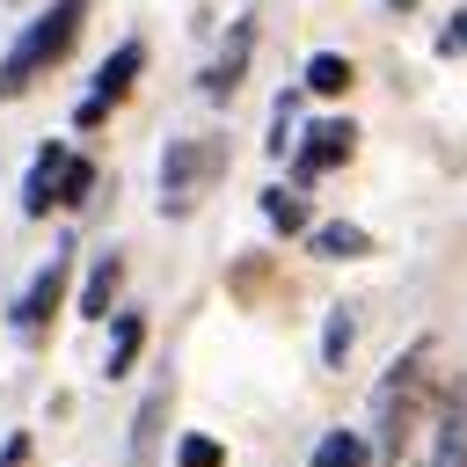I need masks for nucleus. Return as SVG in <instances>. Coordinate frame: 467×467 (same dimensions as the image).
I'll return each instance as SVG.
<instances>
[{"mask_svg":"<svg viewBox=\"0 0 467 467\" xmlns=\"http://www.w3.org/2000/svg\"><path fill=\"white\" fill-rule=\"evenodd\" d=\"M66 146L51 139V146H36V161H29V175H22V219H44L51 204H58V182H66Z\"/></svg>","mask_w":467,"mask_h":467,"instance_id":"6","label":"nucleus"},{"mask_svg":"<svg viewBox=\"0 0 467 467\" xmlns=\"http://www.w3.org/2000/svg\"><path fill=\"white\" fill-rule=\"evenodd\" d=\"M58 299H66V248H58V255H51V263L15 292V306H7L15 336H22V343H36V336L51 328V314H58Z\"/></svg>","mask_w":467,"mask_h":467,"instance_id":"4","label":"nucleus"},{"mask_svg":"<svg viewBox=\"0 0 467 467\" xmlns=\"http://www.w3.org/2000/svg\"><path fill=\"white\" fill-rule=\"evenodd\" d=\"M350 146H358V124H350V117H328V124H314V131L292 146V182H314V175H328L336 161H350Z\"/></svg>","mask_w":467,"mask_h":467,"instance_id":"5","label":"nucleus"},{"mask_svg":"<svg viewBox=\"0 0 467 467\" xmlns=\"http://www.w3.org/2000/svg\"><path fill=\"white\" fill-rule=\"evenodd\" d=\"M80 22H88V0H51L36 22H22V36H15L7 58H0V95H22L44 66H58V58L73 51Z\"/></svg>","mask_w":467,"mask_h":467,"instance_id":"1","label":"nucleus"},{"mask_svg":"<svg viewBox=\"0 0 467 467\" xmlns=\"http://www.w3.org/2000/svg\"><path fill=\"white\" fill-rule=\"evenodd\" d=\"M175 467H226V445H219V438H204V431H182Z\"/></svg>","mask_w":467,"mask_h":467,"instance_id":"16","label":"nucleus"},{"mask_svg":"<svg viewBox=\"0 0 467 467\" xmlns=\"http://www.w3.org/2000/svg\"><path fill=\"white\" fill-rule=\"evenodd\" d=\"M117 285H124V263L102 255V263L88 270V285H80V321H102V314L117 306Z\"/></svg>","mask_w":467,"mask_h":467,"instance_id":"11","label":"nucleus"},{"mask_svg":"<svg viewBox=\"0 0 467 467\" xmlns=\"http://www.w3.org/2000/svg\"><path fill=\"white\" fill-rule=\"evenodd\" d=\"M248 51H255V22H234V29H226V51H219L212 73H204V95H212V102H234V88H241V73H248Z\"/></svg>","mask_w":467,"mask_h":467,"instance_id":"7","label":"nucleus"},{"mask_svg":"<svg viewBox=\"0 0 467 467\" xmlns=\"http://www.w3.org/2000/svg\"><path fill=\"white\" fill-rule=\"evenodd\" d=\"M88 182H95V168L73 153V161H66V182H58V204H80V197H88Z\"/></svg>","mask_w":467,"mask_h":467,"instance_id":"17","label":"nucleus"},{"mask_svg":"<svg viewBox=\"0 0 467 467\" xmlns=\"http://www.w3.org/2000/svg\"><path fill=\"white\" fill-rule=\"evenodd\" d=\"M22 460H29V431H22V438H7V445H0V467H22Z\"/></svg>","mask_w":467,"mask_h":467,"instance_id":"18","label":"nucleus"},{"mask_svg":"<svg viewBox=\"0 0 467 467\" xmlns=\"http://www.w3.org/2000/svg\"><path fill=\"white\" fill-rule=\"evenodd\" d=\"M350 80H358V73H350L343 51H314V58H306V88H314V95H343Z\"/></svg>","mask_w":467,"mask_h":467,"instance_id":"14","label":"nucleus"},{"mask_svg":"<svg viewBox=\"0 0 467 467\" xmlns=\"http://www.w3.org/2000/svg\"><path fill=\"white\" fill-rule=\"evenodd\" d=\"M365 460H372L365 431H328V438L314 445V460H306V467H365Z\"/></svg>","mask_w":467,"mask_h":467,"instance_id":"13","label":"nucleus"},{"mask_svg":"<svg viewBox=\"0 0 467 467\" xmlns=\"http://www.w3.org/2000/svg\"><path fill=\"white\" fill-rule=\"evenodd\" d=\"M445 51H467V7L452 15V29H445Z\"/></svg>","mask_w":467,"mask_h":467,"instance_id":"19","label":"nucleus"},{"mask_svg":"<svg viewBox=\"0 0 467 467\" xmlns=\"http://www.w3.org/2000/svg\"><path fill=\"white\" fill-rule=\"evenodd\" d=\"M139 350H146V314H117L109 350H102V379H124V372L139 365Z\"/></svg>","mask_w":467,"mask_h":467,"instance_id":"9","label":"nucleus"},{"mask_svg":"<svg viewBox=\"0 0 467 467\" xmlns=\"http://www.w3.org/2000/svg\"><path fill=\"white\" fill-rule=\"evenodd\" d=\"M445 467H467V460H460V438H445Z\"/></svg>","mask_w":467,"mask_h":467,"instance_id":"20","label":"nucleus"},{"mask_svg":"<svg viewBox=\"0 0 467 467\" xmlns=\"http://www.w3.org/2000/svg\"><path fill=\"white\" fill-rule=\"evenodd\" d=\"M350 336H358V321H350V306H336L328 328H321V365H343L350 358Z\"/></svg>","mask_w":467,"mask_h":467,"instance_id":"15","label":"nucleus"},{"mask_svg":"<svg viewBox=\"0 0 467 467\" xmlns=\"http://www.w3.org/2000/svg\"><path fill=\"white\" fill-rule=\"evenodd\" d=\"M212 168H219V146L212 139H168V153H161V212L182 219L197 204V190H204Z\"/></svg>","mask_w":467,"mask_h":467,"instance_id":"2","label":"nucleus"},{"mask_svg":"<svg viewBox=\"0 0 467 467\" xmlns=\"http://www.w3.org/2000/svg\"><path fill=\"white\" fill-rule=\"evenodd\" d=\"M168 379L139 401V416H131V438H124V467H153V452H161V423H168Z\"/></svg>","mask_w":467,"mask_h":467,"instance_id":"8","label":"nucleus"},{"mask_svg":"<svg viewBox=\"0 0 467 467\" xmlns=\"http://www.w3.org/2000/svg\"><path fill=\"white\" fill-rule=\"evenodd\" d=\"M314 255H328V263H358V255H372V234L350 226V219H328V226H314Z\"/></svg>","mask_w":467,"mask_h":467,"instance_id":"10","label":"nucleus"},{"mask_svg":"<svg viewBox=\"0 0 467 467\" xmlns=\"http://www.w3.org/2000/svg\"><path fill=\"white\" fill-rule=\"evenodd\" d=\"M139 66H146V44H139V36H131V44H117V51H109V58L95 66V88L80 95V109H73V124H80V131H95V124H102V117H109V109H117V102L131 95V80H139Z\"/></svg>","mask_w":467,"mask_h":467,"instance_id":"3","label":"nucleus"},{"mask_svg":"<svg viewBox=\"0 0 467 467\" xmlns=\"http://www.w3.org/2000/svg\"><path fill=\"white\" fill-rule=\"evenodd\" d=\"M263 219H270L277 234H314L306 197H299V190H285V182H277V190H263Z\"/></svg>","mask_w":467,"mask_h":467,"instance_id":"12","label":"nucleus"}]
</instances>
